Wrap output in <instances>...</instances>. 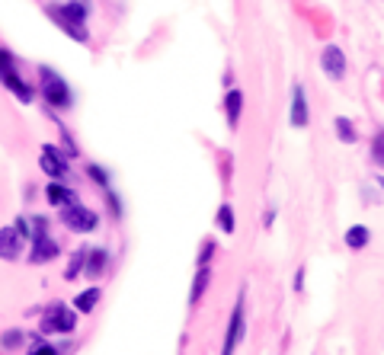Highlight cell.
<instances>
[{
    "label": "cell",
    "mask_w": 384,
    "mask_h": 355,
    "mask_svg": "<svg viewBox=\"0 0 384 355\" xmlns=\"http://www.w3.org/2000/svg\"><path fill=\"white\" fill-rule=\"evenodd\" d=\"M240 112H244V90H234V87H230V90L224 93V116H228L230 128L240 125Z\"/></svg>",
    "instance_id": "4fadbf2b"
},
{
    "label": "cell",
    "mask_w": 384,
    "mask_h": 355,
    "mask_svg": "<svg viewBox=\"0 0 384 355\" xmlns=\"http://www.w3.org/2000/svg\"><path fill=\"white\" fill-rule=\"evenodd\" d=\"M61 256V247H58V240L55 237H49V230L45 234H35V244H32V263L39 266V263H51V259H58Z\"/></svg>",
    "instance_id": "30bf717a"
},
{
    "label": "cell",
    "mask_w": 384,
    "mask_h": 355,
    "mask_svg": "<svg viewBox=\"0 0 384 355\" xmlns=\"http://www.w3.org/2000/svg\"><path fill=\"white\" fill-rule=\"evenodd\" d=\"M109 211H112V218H119V215H122V205H119V195H112V192H109Z\"/></svg>",
    "instance_id": "83f0119b"
},
{
    "label": "cell",
    "mask_w": 384,
    "mask_h": 355,
    "mask_svg": "<svg viewBox=\"0 0 384 355\" xmlns=\"http://www.w3.org/2000/svg\"><path fill=\"white\" fill-rule=\"evenodd\" d=\"M244 340V298L234 304V311H230V320H228V336H224V352H234L237 349V342Z\"/></svg>",
    "instance_id": "8992f818"
},
{
    "label": "cell",
    "mask_w": 384,
    "mask_h": 355,
    "mask_svg": "<svg viewBox=\"0 0 384 355\" xmlns=\"http://www.w3.org/2000/svg\"><path fill=\"white\" fill-rule=\"evenodd\" d=\"M45 13H49V16H51V23H55V26H58V29H61V32H68V35H70V39H74V42H80V45H87V42H90V29H87V26H84V23L64 20V16H61V13H58V10H55V7H51V4H49V7H45Z\"/></svg>",
    "instance_id": "52a82bcc"
},
{
    "label": "cell",
    "mask_w": 384,
    "mask_h": 355,
    "mask_svg": "<svg viewBox=\"0 0 384 355\" xmlns=\"http://www.w3.org/2000/svg\"><path fill=\"white\" fill-rule=\"evenodd\" d=\"M39 93L51 109H70L74 96H70V87L64 84V77H58L51 68H39Z\"/></svg>",
    "instance_id": "6da1fadb"
},
{
    "label": "cell",
    "mask_w": 384,
    "mask_h": 355,
    "mask_svg": "<svg viewBox=\"0 0 384 355\" xmlns=\"http://www.w3.org/2000/svg\"><path fill=\"white\" fill-rule=\"evenodd\" d=\"M39 167H42V173L51 176V180H64V176H68V154L55 144H42Z\"/></svg>",
    "instance_id": "277c9868"
},
{
    "label": "cell",
    "mask_w": 384,
    "mask_h": 355,
    "mask_svg": "<svg viewBox=\"0 0 384 355\" xmlns=\"http://www.w3.org/2000/svg\"><path fill=\"white\" fill-rule=\"evenodd\" d=\"M61 221H64V228L74 230V234H90V230L99 228V215L93 208H87V205H80V202L64 205Z\"/></svg>",
    "instance_id": "3957f363"
},
{
    "label": "cell",
    "mask_w": 384,
    "mask_h": 355,
    "mask_svg": "<svg viewBox=\"0 0 384 355\" xmlns=\"http://www.w3.org/2000/svg\"><path fill=\"white\" fill-rule=\"evenodd\" d=\"M23 340H26L23 330H7V333H4V349H20Z\"/></svg>",
    "instance_id": "cb8c5ba5"
},
{
    "label": "cell",
    "mask_w": 384,
    "mask_h": 355,
    "mask_svg": "<svg viewBox=\"0 0 384 355\" xmlns=\"http://www.w3.org/2000/svg\"><path fill=\"white\" fill-rule=\"evenodd\" d=\"M0 84L7 87L10 93H16V99L20 103H32V96H35V90L23 80L20 74H16V68H7V70H0Z\"/></svg>",
    "instance_id": "8fae6325"
},
{
    "label": "cell",
    "mask_w": 384,
    "mask_h": 355,
    "mask_svg": "<svg viewBox=\"0 0 384 355\" xmlns=\"http://www.w3.org/2000/svg\"><path fill=\"white\" fill-rule=\"evenodd\" d=\"M99 298H103V288H99V285L84 288V292H80V294L74 298V311H77V313H90L93 307L99 304Z\"/></svg>",
    "instance_id": "2e32d148"
},
{
    "label": "cell",
    "mask_w": 384,
    "mask_h": 355,
    "mask_svg": "<svg viewBox=\"0 0 384 355\" xmlns=\"http://www.w3.org/2000/svg\"><path fill=\"white\" fill-rule=\"evenodd\" d=\"M215 253H218L215 240H205V244H202V253H199V266H209L211 259H215Z\"/></svg>",
    "instance_id": "d4e9b609"
},
{
    "label": "cell",
    "mask_w": 384,
    "mask_h": 355,
    "mask_svg": "<svg viewBox=\"0 0 384 355\" xmlns=\"http://www.w3.org/2000/svg\"><path fill=\"white\" fill-rule=\"evenodd\" d=\"M23 240H26V237H23L20 230L13 228V224H10V228H0V259H7V263L20 259Z\"/></svg>",
    "instance_id": "9c48e42d"
},
{
    "label": "cell",
    "mask_w": 384,
    "mask_h": 355,
    "mask_svg": "<svg viewBox=\"0 0 384 355\" xmlns=\"http://www.w3.org/2000/svg\"><path fill=\"white\" fill-rule=\"evenodd\" d=\"M29 352H51V355H58V352H61V349H58V346H51V342H45L42 336H39V340H32V342H29Z\"/></svg>",
    "instance_id": "484cf974"
},
{
    "label": "cell",
    "mask_w": 384,
    "mask_h": 355,
    "mask_svg": "<svg viewBox=\"0 0 384 355\" xmlns=\"http://www.w3.org/2000/svg\"><path fill=\"white\" fill-rule=\"evenodd\" d=\"M7 68H16V61H13V55L0 45V70H7Z\"/></svg>",
    "instance_id": "4316f807"
},
{
    "label": "cell",
    "mask_w": 384,
    "mask_h": 355,
    "mask_svg": "<svg viewBox=\"0 0 384 355\" xmlns=\"http://www.w3.org/2000/svg\"><path fill=\"white\" fill-rule=\"evenodd\" d=\"M45 199H49V205H55V208H64V205H74V202H80L74 189H70V186H64L61 180H51L49 186H45Z\"/></svg>",
    "instance_id": "7c38bea8"
},
{
    "label": "cell",
    "mask_w": 384,
    "mask_h": 355,
    "mask_svg": "<svg viewBox=\"0 0 384 355\" xmlns=\"http://www.w3.org/2000/svg\"><path fill=\"white\" fill-rule=\"evenodd\" d=\"M295 288H298V292L304 288V269H298V275H295Z\"/></svg>",
    "instance_id": "f1b7e54d"
},
{
    "label": "cell",
    "mask_w": 384,
    "mask_h": 355,
    "mask_svg": "<svg viewBox=\"0 0 384 355\" xmlns=\"http://www.w3.org/2000/svg\"><path fill=\"white\" fill-rule=\"evenodd\" d=\"M209 282H211V269H209V266H199L196 285H192V292H189V307L202 301V294H205V288H209Z\"/></svg>",
    "instance_id": "ac0fdd59"
},
{
    "label": "cell",
    "mask_w": 384,
    "mask_h": 355,
    "mask_svg": "<svg viewBox=\"0 0 384 355\" xmlns=\"http://www.w3.org/2000/svg\"><path fill=\"white\" fill-rule=\"evenodd\" d=\"M84 256H87V250H77L74 256H70V263H68V272H64V279H77V272L84 269Z\"/></svg>",
    "instance_id": "7402d4cb"
},
{
    "label": "cell",
    "mask_w": 384,
    "mask_h": 355,
    "mask_svg": "<svg viewBox=\"0 0 384 355\" xmlns=\"http://www.w3.org/2000/svg\"><path fill=\"white\" fill-rule=\"evenodd\" d=\"M106 263H109V250H103V247H97V250H87L84 256V275L87 279H99L106 269Z\"/></svg>",
    "instance_id": "5bb4252c"
},
{
    "label": "cell",
    "mask_w": 384,
    "mask_h": 355,
    "mask_svg": "<svg viewBox=\"0 0 384 355\" xmlns=\"http://www.w3.org/2000/svg\"><path fill=\"white\" fill-rule=\"evenodd\" d=\"M288 118H292V128H307V122H311L307 90L301 84H295V90H292V109H288Z\"/></svg>",
    "instance_id": "ba28073f"
},
{
    "label": "cell",
    "mask_w": 384,
    "mask_h": 355,
    "mask_svg": "<svg viewBox=\"0 0 384 355\" xmlns=\"http://www.w3.org/2000/svg\"><path fill=\"white\" fill-rule=\"evenodd\" d=\"M42 330L51 336H64L77 330V311L74 304H64V301H55L42 311Z\"/></svg>",
    "instance_id": "7a4b0ae2"
},
{
    "label": "cell",
    "mask_w": 384,
    "mask_h": 355,
    "mask_svg": "<svg viewBox=\"0 0 384 355\" xmlns=\"http://www.w3.org/2000/svg\"><path fill=\"white\" fill-rule=\"evenodd\" d=\"M333 128H336V138H340L342 144H356V138H359V135H356V125H352L346 116H336V118H333Z\"/></svg>",
    "instance_id": "d6986e66"
},
{
    "label": "cell",
    "mask_w": 384,
    "mask_h": 355,
    "mask_svg": "<svg viewBox=\"0 0 384 355\" xmlns=\"http://www.w3.org/2000/svg\"><path fill=\"white\" fill-rule=\"evenodd\" d=\"M87 176H90L97 186H103V189H109V173H106L99 163H87Z\"/></svg>",
    "instance_id": "44dd1931"
},
{
    "label": "cell",
    "mask_w": 384,
    "mask_h": 355,
    "mask_svg": "<svg viewBox=\"0 0 384 355\" xmlns=\"http://www.w3.org/2000/svg\"><path fill=\"white\" fill-rule=\"evenodd\" d=\"M51 7H55L58 13L64 16V20H74V23H84V26H87V16H90L87 4H77V0H64V4H51Z\"/></svg>",
    "instance_id": "9a60e30c"
},
{
    "label": "cell",
    "mask_w": 384,
    "mask_h": 355,
    "mask_svg": "<svg viewBox=\"0 0 384 355\" xmlns=\"http://www.w3.org/2000/svg\"><path fill=\"white\" fill-rule=\"evenodd\" d=\"M371 161H375L378 167H384V132H378L375 141H371Z\"/></svg>",
    "instance_id": "603a6c76"
},
{
    "label": "cell",
    "mask_w": 384,
    "mask_h": 355,
    "mask_svg": "<svg viewBox=\"0 0 384 355\" xmlns=\"http://www.w3.org/2000/svg\"><path fill=\"white\" fill-rule=\"evenodd\" d=\"M342 240H346V247H349V250H365V247H368V240H371V230L365 228V224H352V228L342 234Z\"/></svg>",
    "instance_id": "e0dca14e"
},
{
    "label": "cell",
    "mask_w": 384,
    "mask_h": 355,
    "mask_svg": "<svg viewBox=\"0 0 384 355\" xmlns=\"http://www.w3.org/2000/svg\"><path fill=\"white\" fill-rule=\"evenodd\" d=\"M321 68L330 80H342L346 77V51L336 49V45H327L321 51Z\"/></svg>",
    "instance_id": "5b68a950"
},
{
    "label": "cell",
    "mask_w": 384,
    "mask_h": 355,
    "mask_svg": "<svg viewBox=\"0 0 384 355\" xmlns=\"http://www.w3.org/2000/svg\"><path fill=\"white\" fill-rule=\"evenodd\" d=\"M215 221H218V230H221V234H234V230H237V221H234V208H230V205H218Z\"/></svg>",
    "instance_id": "ffe728a7"
}]
</instances>
